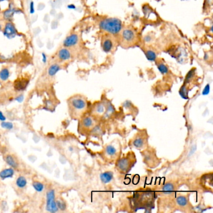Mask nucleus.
I'll use <instances>...</instances> for the list:
<instances>
[{"mask_svg": "<svg viewBox=\"0 0 213 213\" xmlns=\"http://www.w3.org/2000/svg\"><path fill=\"white\" fill-rule=\"evenodd\" d=\"M44 22H46L47 23H50V16H49V15H45L44 17Z\"/></svg>", "mask_w": 213, "mask_h": 213, "instance_id": "36", "label": "nucleus"}, {"mask_svg": "<svg viewBox=\"0 0 213 213\" xmlns=\"http://www.w3.org/2000/svg\"><path fill=\"white\" fill-rule=\"evenodd\" d=\"M130 146L139 150H144L148 148V135L145 130L138 132L131 139Z\"/></svg>", "mask_w": 213, "mask_h": 213, "instance_id": "5", "label": "nucleus"}, {"mask_svg": "<svg viewBox=\"0 0 213 213\" xmlns=\"http://www.w3.org/2000/svg\"><path fill=\"white\" fill-rule=\"evenodd\" d=\"M56 10L54 9H53L50 11V15L51 16H54V15H56Z\"/></svg>", "mask_w": 213, "mask_h": 213, "instance_id": "40", "label": "nucleus"}, {"mask_svg": "<svg viewBox=\"0 0 213 213\" xmlns=\"http://www.w3.org/2000/svg\"><path fill=\"white\" fill-rule=\"evenodd\" d=\"M58 24L59 22L58 19H54L53 21H52V22L51 23V28L52 30H56L58 27Z\"/></svg>", "mask_w": 213, "mask_h": 213, "instance_id": "31", "label": "nucleus"}, {"mask_svg": "<svg viewBox=\"0 0 213 213\" xmlns=\"http://www.w3.org/2000/svg\"><path fill=\"white\" fill-rule=\"evenodd\" d=\"M58 57L61 61H67L69 60L71 57V52L68 50L67 48H62L58 51Z\"/></svg>", "mask_w": 213, "mask_h": 213, "instance_id": "14", "label": "nucleus"}, {"mask_svg": "<svg viewBox=\"0 0 213 213\" xmlns=\"http://www.w3.org/2000/svg\"><path fill=\"white\" fill-rule=\"evenodd\" d=\"M136 162L133 152H128L122 157H119L116 161L115 167L121 174H126L132 169Z\"/></svg>", "mask_w": 213, "mask_h": 213, "instance_id": "3", "label": "nucleus"}, {"mask_svg": "<svg viewBox=\"0 0 213 213\" xmlns=\"http://www.w3.org/2000/svg\"><path fill=\"white\" fill-rule=\"evenodd\" d=\"M157 66H158V69L162 74L165 75L168 73V68L163 62L159 61L158 62H157Z\"/></svg>", "mask_w": 213, "mask_h": 213, "instance_id": "26", "label": "nucleus"}, {"mask_svg": "<svg viewBox=\"0 0 213 213\" xmlns=\"http://www.w3.org/2000/svg\"><path fill=\"white\" fill-rule=\"evenodd\" d=\"M1 28H2V26H1V24H0V30H1Z\"/></svg>", "mask_w": 213, "mask_h": 213, "instance_id": "44", "label": "nucleus"}, {"mask_svg": "<svg viewBox=\"0 0 213 213\" xmlns=\"http://www.w3.org/2000/svg\"><path fill=\"white\" fill-rule=\"evenodd\" d=\"M17 11H17L16 8L9 6L8 9L5 10V11L3 12V18H4V19L7 21H10L13 18L15 13H16Z\"/></svg>", "mask_w": 213, "mask_h": 213, "instance_id": "16", "label": "nucleus"}, {"mask_svg": "<svg viewBox=\"0 0 213 213\" xmlns=\"http://www.w3.org/2000/svg\"><path fill=\"white\" fill-rule=\"evenodd\" d=\"M8 1V0H0V3L3 2V1Z\"/></svg>", "mask_w": 213, "mask_h": 213, "instance_id": "43", "label": "nucleus"}, {"mask_svg": "<svg viewBox=\"0 0 213 213\" xmlns=\"http://www.w3.org/2000/svg\"><path fill=\"white\" fill-rule=\"evenodd\" d=\"M120 148H118V145L113 143L106 144L103 148V151L102 153L103 158L106 159L108 161H114L118 159L120 156Z\"/></svg>", "mask_w": 213, "mask_h": 213, "instance_id": "7", "label": "nucleus"}, {"mask_svg": "<svg viewBox=\"0 0 213 213\" xmlns=\"http://www.w3.org/2000/svg\"><path fill=\"white\" fill-rule=\"evenodd\" d=\"M174 190V186L172 183H167L162 187V191L165 194H171Z\"/></svg>", "mask_w": 213, "mask_h": 213, "instance_id": "23", "label": "nucleus"}, {"mask_svg": "<svg viewBox=\"0 0 213 213\" xmlns=\"http://www.w3.org/2000/svg\"><path fill=\"white\" fill-rule=\"evenodd\" d=\"M61 3L60 1H59V0H54V1L52 2L51 6L53 7V8H58L61 6Z\"/></svg>", "mask_w": 213, "mask_h": 213, "instance_id": "30", "label": "nucleus"}, {"mask_svg": "<svg viewBox=\"0 0 213 213\" xmlns=\"http://www.w3.org/2000/svg\"><path fill=\"white\" fill-rule=\"evenodd\" d=\"M5 120H6V117L4 116V114H3V113L1 112V111H0V121H5Z\"/></svg>", "mask_w": 213, "mask_h": 213, "instance_id": "37", "label": "nucleus"}, {"mask_svg": "<svg viewBox=\"0 0 213 213\" xmlns=\"http://www.w3.org/2000/svg\"><path fill=\"white\" fill-rule=\"evenodd\" d=\"M144 40L146 42H148V43H149V42L151 41V38H150V36H146L144 38Z\"/></svg>", "mask_w": 213, "mask_h": 213, "instance_id": "39", "label": "nucleus"}, {"mask_svg": "<svg viewBox=\"0 0 213 213\" xmlns=\"http://www.w3.org/2000/svg\"><path fill=\"white\" fill-rule=\"evenodd\" d=\"M115 46L114 40L111 34L103 36L101 40V48L105 53H111L114 50Z\"/></svg>", "mask_w": 213, "mask_h": 213, "instance_id": "10", "label": "nucleus"}, {"mask_svg": "<svg viewBox=\"0 0 213 213\" xmlns=\"http://www.w3.org/2000/svg\"><path fill=\"white\" fill-rule=\"evenodd\" d=\"M42 54H43V61L44 62H46V54H45L44 53H43Z\"/></svg>", "mask_w": 213, "mask_h": 213, "instance_id": "41", "label": "nucleus"}, {"mask_svg": "<svg viewBox=\"0 0 213 213\" xmlns=\"http://www.w3.org/2000/svg\"><path fill=\"white\" fill-rule=\"evenodd\" d=\"M147 148L144 149V161L146 164L150 167H155L158 164V158L153 150H148Z\"/></svg>", "mask_w": 213, "mask_h": 213, "instance_id": "11", "label": "nucleus"}, {"mask_svg": "<svg viewBox=\"0 0 213 213\" xmlns=\"http://www.w3.org/2000/svg\"><path fill=\"white\" fill-rule=\"evenodd\" d=\"M28 84V81L26 79H19L15 82V89L20 90H24L26 88V86Z\"/></svg>", "mask_w": 213, "mask_h": 213, "instance_id": "19", "label": "nucleus"}, {"mask_svg": "<svg viewBox=\"0 0 213 213\" xmlns=\"http://www.w3.org/2000/svg\"><path fill=\"white\" fill-rule=\"evenodd\" d=\"M53 47V43H52V42H51L50 41H48L47 43V48L48 49H51Z\"/></svg>", "mask_w": 213, "mask_h": 213, "instance_id": "38", "label": "nucleus"}, {"mask_svg": "<svg viewBox=\"0 0 213 213\" xmlns=\"http://www.w3.org/2000/svg\"><path fill=\"white\" fill-rule=\"evenodd\" d=\"M155 202L154 192L145 189L135 193L132 197L131 203L133 206L137 209L149 208L152 206Z\"/></svg>", "mask_w": 213, "mask_h": 213, "instance_id": "1", "label": "nucleus"}, {"mask_svg": "<svg viewBox=\"0 0 213 213\" xmlns=\"http://www.w3.org/2000/svg\"><path fill=\"white\" fill-rule=\"evenodd\" d=\"M15 100L18 101V103H22L23 101L24 100V96L23 95H19L18 97H16L15 98Z\"/></svg>", "mask_w": 213, "mask_h": 213, "instance_id": "35", "label": "nucleus"}, {"mask_svg": "<svg viewBox=\"0 0 213 213\" xmlns=\"http://www.w3.org/2000/svg\"><path fill=\"white\" fill-rule=\"evenodd\" d=\"M46 211L54 213L58 211L56 202L55 201V191L54 189H50L46 194Z\"/></svg>", "mask_w": 213, "mask_h": 213, "instance_id": "9", "label": "nucleus"}, {"mask_svg": "<svg viewBox=\"0 0 213 213\" xmlns=\"http://www.w3.org/2000/svg\"><path fill=\"white\" fill-rule=\"evenodd\" d=\"M16 184L19 188H24L27 185V180L25 177L20 176L17 178Z\"/></svg>", "mask_w": 213, "mask_h": 213, "instance_id": "22", "label": "nucleus"}, {"mask_svg": "<svg viewBox=\"0 0 213 213\" xmlns=\"http://www.w3.org/2000/svg\"><path fill=\"white\" fill-rule=\"evenodd\" d=\"M5 161L6 163L8 164L9 166H11L13 168H16L18 166V164L16 162L15 159L13 158V156L11 155H7L5 157Z\"/></svg>", "mask_w": 213, "mask_h": 213, "instance_id": "20", "label": "nucleus"}, {"mask_svg": "<svg viewBox=\"0 0 213 213\" xmlns=\"http://www.w3.org/2000/svg\"><path fill=\"white\" fill-rule=\"evenodd\" d=\"M9 76L10 73L8 68H4L0 71V79H1L2 81H6V80H8Z\"/></svg>", "mask_w": 213, "mask_h": 213, "instance_id": "24", "label": "nucleus"}, {"mask_svg": "<svg viewBox=\"0 0 213 213\" xmlns=\"http://www.w3.org/2000/svg\"><path fill=\"white\" fill-rule=\"evenodd\" d=\"M99 26L101 30L108 33L111 35H116L120 34L123 29V23L118 18H108L99 22Z\"/></svg>", "mask_w": 213, "mask_h": 213, "instance_id": "4", "label": "nucleus"}, {"mask_svg": "<svg viewBox=\"0 0 213 213\" xmlns=\"http://www.w3.org/2000/svg\"><path fill=\"white\" fill-rule=\"evenodd\" d=\"M120 34L121 41L123 46H131L137 41V34L134 30L130 28H125L122 29Z\"/></svg>", "mask_w": 213, "mask_h": 213, "instance_id": "6", "label": "nucleus"}, {"mask_svg": "<svg viewBox=\"0 0 213 213\" xmlns=\"http://www.w3.org/2000/svg\"><path fill=\"white\" fill-rule=\"evenodd\" d=\"M79 42V36L77 34L73 33L68 36L63 42V46L65 48H71L76 46Z\"/></svg>", "mask_w": 213, "mask_h": 213, "instance_id": "13", "label": "nucleus"}, {"mask_svg": "<svg viewBox=\"0 0 213 213\" xmlns=\"http://www.w3.org/2000/svg\"><path fill=\"white\" fill-rule=\"evenodd\" d=\"M176 203L181 208H184L187 206L188 204V200L183 195L178 196L176 198Z\"/></svg>", "mask_w": 213, "mask_h": 213, "instance_id": "18", "label": "nucleus"}, {"mask_svg": "<svg viewBox=\"0 0 213 213\" xmlns=\"http://www.w3.org/2000/svg\"><path fill=\"white\" fill-rule=\"evenodd\" d=\"M14 174H15V171L13 168L10 167V168L3 169L0 172V178L4 180L7 179V178L12 177L14 176Z\"/></svg>", "mask_w": 213, "mask_h": 213, "instance_id": "17", "label": "nucleus"}, {"mask_svg": "<svg viewBox=\"0 0 213 213\" xmlns=\"http://www.w3.org/2000/svg\"><path fill=\"white\" fill-rule=\"evenodd\" d=\"M61 69L60 66L58 64L52 65L48 69V75L50 76H54Z\"/></svg>", "mask_w": 213, "mask_h": 213, "instance_id": "21", "label": "nucleus"}, {"mask_svg": "<svg viewBox=\"0 0 213 213\" xmlns=\"http://www.w3.org/2000/svg\"><path fill=\"white\" fill-rule=\"evenodd\" d=\"M30 13L31 14H33L34 13V2L31 1L30 4Z\"/></svg>", "mask_w": 213, "mask_h": 213, "instance_id": "32", "label": "nucleus"}, {"mask_svg": "<svg viewBox=\"0 0 213 213\" xmlns=\"http://www.w3.org/2000/svg\"><path fill=\"white\" fill-rule=\"evenodd\" d=\"M56 205L58 209H60L61 211H64L66 209V204L65 202L62 200H57L56 201Z\"/></svg>", "mask_w": 213, "mask_h": 213, "instance_id": "29", "label": "nucleus"}, {"mask_svg": "<svg viewBox=\"0 0 213 213\" xmlns=\"http://www.w3.org/2000/svg\"><path fill=\"white\" fill-rule=\"evenodd\" d=\"M4 35L9 39H11L15 37L17 34V31L13 23L11 22H8L6 24L3 30Z\"/></svg>", "mask_w": 213, "mask_h": 213, "instance_id": "12", "label": "nucleus"}, {"mask_svg": "<svg viewBox=\"0 0 213 213\" xmlns=\"http://www.w3.org/2000/svg\"><path fill=\"white\" fill-rule=\"evenodd\" d=\"M98 123L99 120L92 114H85L80 121L79 128L84 132H89L98 124Z\"/></svg>", "mask_w": 213, "mask_h": 213, "instance_id": "8", "label": "nucleus"}, {"mask_svg": "<svg viewBox=\"0 0 213 213\" xmlns=\"http://www.w3.org/2000/svg\"><path fill=\"white\" fill-rule=\"evenodd\" d=\"M41 33V29L39 27H37L33 30V34L34 36H38Z\"/></svg>", "mask_w": 213, "mask_h": 213, "instance_id": "33", "label": "nucleus"}, {"mask_svg": "<svg viewBox=\"0 0 213 213\" xmlns=\"http://www.w3.org/2000/svg\"><path fill=\"white\" fill-rule=\"evenodd\" d=\"M144 53L146 58L150 61H155L156 59V54L154 51L151 50H148L144 51Z\"/></svg>", "mask_w": 213, "mask_h": 213, "instance_id": "25", "label": "nucleus"}, {"mask_svg": "<svg viewBox=\"0 0 213 213\" xmlns=\"http://www.w3.org/2000/svg\"><path fill=\"white\" fill-rule=\"evenodd\" d=\"M44 30L45 31H48V26L47 25H44Z\"/></svg>", "mask_w": 213, "mask_h": 213, "instance_id": "42", "label": "nucleus"}, {"mask_svg": "<svg viewBox=\"0 0 213 213\" xmlns=\"http://www.w3.org/2000/svg\"><path fill=\"white\" fill-rule=\"evenodd\" d=\"M69 105L71 113L76 118H80L85 115L88 110V101L85 97L81 95H76L69 99Z\"/></svg>", "mask_w": 213, "mask_h": 213, "instance_id": "2", "label": "nucleus"}, {"mask_svg": "<svg viewBox=\"0 0 213 213\" xmlns=\"http://www.w3.org/2000/svg\"><path fill=\"white\" fill-rule=\"evenodd\" d=\"M113 179V173L111 171H106L100 175V179L104 184L110 183Z\"/></svg>", "mask_w": 213, "mask_h": 213, "instance_id": "15", "label": "nucleus"}, {"mask_svg": "<svg viewBox=\"0 0 213 213\" xmlns=\"http://www.w3.org/2000/svg\"><path fill=\"white\" fill-rule=\"evenodd\" d=\"M1 126L3 128L6 129V130H11L13 128V123H10V122H6L5 121H3L1 123Z\"/></svg>", "mask_w": 213, "mask_h": 213, "instance_id": "28", "label": "nucleus"}, {"mask_svg": "<svg viewBox=\"0 0 213 213\" xmlns=\"http://www.w3.org/2000/svg\"><path fill=\"white\" fill-rule=\"evenodd\" d=\"M33 187L34 189H35L37 192H42L44 189V185L43 183H41L40 182H38V181H35L33 183Z\"/></svg>", "mask_w": 213, "mask_h": 213, "instance_id": "27", "label": "nucleus"}, {"mask_svg": "<svg viewBox=\"0 0 213 213\" xmlns=\"http://www.w3.org/2000/svg\"><path fill=\"white\" fill-rule=\"evenodd\" d=\"M44 8H45V5L43 3H39V4H38L37 9H38V11H41V10H43Z\"/></svg>", "mask_w": 213, "mask_h": 213, "instance_id": "34", "label": "nucleus"}]
</instances>
